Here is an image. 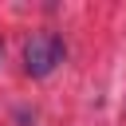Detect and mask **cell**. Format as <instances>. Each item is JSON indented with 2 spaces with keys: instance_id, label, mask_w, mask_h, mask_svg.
<instances>
[{
  "instance_id": "obj_1",
  "label": "cell",
  "mask_w": 126,
  "mask_h": 126,
  "mask_svg": "<svg viewBox=\"0 0 126 126\" xmlns=\"http://www.w3.org/2000/svg\"><path fill=\"white\" fill-rule=\"evenodd\" d=\"M63 55H67V47H63V39L55 35V32H32L28 39H24V71L32 75V79H47L59 63H63Z\"/></svg>"
},
{
  "instance_id": "obj_2",
  "label": "cell",
  "mask_w": 126,
  "mask_h": 126,
  "mask_svg": "<svg viewBox=\"0 0 126 126\" xmlns=\"http://www.w3.org/2000/svg\"><path fill=\"white\" fill-rule=\"evenodd\" d=\"M0 55H4V47H0Z\"/></svg>"
}]
</instances>
